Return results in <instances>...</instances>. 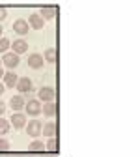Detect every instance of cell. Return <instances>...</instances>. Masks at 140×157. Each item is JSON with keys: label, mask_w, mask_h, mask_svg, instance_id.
Instances as JSON below:
<instances>
[{"label": "cell", "mask_w": 140, "mask_h": 157, "mask_svg": "<svg viewBox=\"0 0 140 157\" xmlns=\"http://www.w3.org/2000/svg\"><path fill=\"white\" fill-rule=\"evenodd\" d=\"M4 112H6V103H4V101H0V116H2Z\"/></svg>", "instance_id": "603a6c76"}, {"label": "cell", "mask_w": 140, "mask_h": 157, "mask_svg": "<svg viewBox=\"0 0 140 157\" xmlns=\"http://www.w3.org/2000/svg\"><path fill=\"white\" fill-rule=\"evenodd\" d=\"M17 81H19V75H17L15 71H8V73H4V77H2L4 88H15Z\"/></svg>", "instance_id": "8fae6325"}, {"label": "cell", "mask_w": 140, "mask_h": 157, "mask_svg": "<svg viewBox=\"0 0 140 157\" xmlns=\"http://www.w3.org/2000/svg\"><path fill=\"white\" fill-rule=\"evenodd\" d=\"M26 114L25 112H13L11 116H9V124H11V127H15V129H25V125H26Z\"/></svg>", "instance_id": "5b68a950"}, {"label": "cell", "mask_w": 140, "mask_h": 157, "mask_svg": "<svg viewBox=\"0 0 140 157\" xmlns=\"http://www.w3.org/2000/svg\"><path fill=\"white\" fill-rule=\"evenodd\" d=\"M28 151H34V153H41V151H45V142L34 139V140L28 144Z\"/></svg>", "instance_id": "e0dca14e"}, {"label": "cell", "mask_w": 140, "mask_h": 157, "mask_svg": "<svg viewBox=\"0 0 140 157\" xmlns=\"http://www.w3.org/2000/svg\"><path fill=\"white\" fill-rule=\"evenodd\" d=\"M43 56L39 54V52H32L30 56H28V67H32V69H39V67H43Z\"/></svg>", "instance_id": "30bf717a"}, {"label": "cell", "mask_w": 140, "mask_h": 157, "mask_svg": "<svg viewBox=\"0 0 140 157\" xmlns=\"http://www.w3.org/2000/svg\"><path fill=\"white\" fill-rule=\"evenodd\" d=\"M26 51H28V41H26V39H23V37L15 39V41L11 43V52H15L17 56H21Z\"/></svg>", "instance_id": "52a82bcc"}, {"label": "cell", "mask_w": 140, "mask_h": 157, "mask_svg": "<svg viewBox=\"0 0 140 157\" xmlns=\"http://www.w3.org/2000/svg\"><path fill=\"white\" fill-rule=\"evenodd\" d=\"M8 51H9V39L0 37V52H8Z\"/></svg>", "instance_id": "ffe728a7"}, {"label": "cell", "mask_w": 140, "mask_h": 157, "mask_svg": "<svg viewBox=\"0 0 140 157\" xmlns=\"http://www.w3.org/2000/svg\"><path fill=\"white\" fill-rule=\"evenodd\" d=\"M25 127H26V135H28V136H32V139H37V136L41 135L43 124L39 122V120H36V118H34V120L26 122V125H25Z\"/></svg>", "instance_id": "3957f363"}, {"label": "cell", "mask_w": 140, "mask_h": 157, "mask_svg": "<svg viewBox=\"0 0 140 157\" xmlns=\"http://www.w3.org/2000/svg\"><path fill=\"white\" fill-rule=\"evenodd\" d=\"M41 112H43L45 116H56V114H58V103H56V101H51V103L41 105Z\"/></svg>", "instance_id": "5bb4252c"}, {"label": "cell", "mask_w": 140, "mask_h": 157, "mask_svg": "<svg viewBox=\"0 0 140 157\" xmlns=\"http://www.w3.org/2000/svg\"><path fill=\"white\" fill-rule=\"evenodd\" d=\"M0 37H2V26H0Z\"/></svg>", "instance_id": "484cf974"}, {"label": "cell", "mask_w": 140, "mask_h": 157, "mask_svg": "<svg viewBox=\"0 0 140 157\" xmlns=\"http://www.w3.org/2000/svg\"><path fill=\"white\" fill-rule=\"evenodd\" d=\"M8 131H9V122L6 120V118L0 116V136H4Z\"/></svg>", "instance_id": "d6986e66"}, {"label": "cell", "mask_w": 140, "mask_h": 157, "mask_svg": "<svg viewBox=\"0 0 140 157\" xmlns=\"http://www.w3.org/2000/svg\"><path fill=\"white\" fill-rule=\"evenodd\" d=\"M43 60L49 62V64H54V62L58 60V51H56L54 47H49V49L45 51V54H43Z\"/></svg>", "instance_id": "2e32d148"}, {"label": "cell", "mask_w": 140, "mask_h": 157, "mask_svg": "<svg viewBox=\"0 0 140 157\" xmlns=\"http://www.w3.org/2000/svg\"><path fill=\"white\" fill-rule=\"evenodd\" d=\"M28 30H30V26H28V23L25 21V19H17V21L13 23V32L17 36H26Z\"/></svg>", "instance_id": "9c48e42d"}, {"label": "cell", "mask_w": 140, "mask_h": 157, "mask_svg": "<svg viewBox=\"0 0 140 157\" xmlns=\"http://www.w3.org/2000/svg\"><path fill=\"white\" fill-rule=\"evenodd\" d=\"M15 88L19 90V94H30L34 90V84H32V78L30 77H19V81L15 84Z\"/></svg>", "instance_id": "277c9868"}, {"label": "cell", "mask_w": 140, "mask_h": 157, "mask_svg": "<svg viewBox=\"0 0 140 157\" xmlns=\"http://www.w3.org/2000/svg\"><path fill=\"white\" fill-rule=\"evenodd\" d=\"M45 150H49V151H58V139H56V136H51V139L45 142Z\"/></svg>", "instance_id": "ac0fdd59"}, {"label": "cell", "mask_w": 140, "mask_h": 157, "mask_svg": "<svg viewBox=\"0 0 140 157\" xmlns=\"http://www.w3.org/2000/svg\"><path fill=\"white\" fill-rule=\"evenodd\" d=\"M4 151H9V142L4 136H0V153H4Z\"/></svg>", "instance_id": "44dd1931"}, {"label": "cell", "mask_w": 140, "mask_h": 157, "mask_svg": "<svg viewBox=\"0 0 140 157\" xmlns=\"http://www.w3.org/2000/svg\"><path fill=\"white\" fill-rule=\"evenodd\" d=\"M0 60H2V64L6 66V67H9V69H13V67H17L19 66V56L15 54V52H4V56L0 58Z\"/></svg>", "instance_id": "8992f818"}, {"label": "cell", "mask_w": 140, "mask_h": 157, "mask_svg": "<svg viewBox=\"0 0 140 157\" xmlns=\"http://www.w3.org/2000/svg\"><path fill=\"white\" fill-rule=\"evenodd\" d=\"M26 23H28V26L34 28V30H41V28L45 26V21L39 17V13H32V15L26 19Z\"/></svg>", "instance_id": "ba28073f"}, {"label": "cell", "mask_w": 140, "mask_h": 157, "mask_svg": "<svg viewBox=\"0 0 140 157\" xmlns=\"http://www.w3.org/2000/svg\"><path fill=\"white\" fill-rule=\"evenodd\" d=\"M56 131H58V125H56L54 122H49V124H45V125H43L41 135H45L47 139H51V136H56Z\"/></svg>", "instance_id": "9a60e30c"}, {"label": "cell", "mask_w": 140, "mask_h": 157, "mask_svg": "<svg viewBox=\"0 0 140 157\" xmlns=\"http://www.w3.org/2000/svg\"><path fill=\"white\" fill-rule=\"evenodd\" d=\"M25 103H26V101H25V97H23L21 94L13 95L11 99H9V107H11V109H13L15 112H21V110L25 109Z\"/></svg>", "instance_id": "7c38bea8"}, {"label": "cell", "mask_w": 140, "mask_h": 157, "mask_svg": "<svg viewBox=\"0 0 140 157\" xmlns=\"http://www.w3.org/2000/svg\"><path fill=\"white\" fill-rule=\"evenodd\" d=\"M4 90H6V88H4V84H2V82H0V95H2V94H4Z\"/></svg>", "instance_id": "cb8c5ba5"}, {"label": "cell", "mask_w": 140, "mask_h": 157, "mask_svg": "<svg viewBox=\"0 0 140 157\" xmlns=\"http://www.w3.org/2000/svg\"><path fill=\"white\" fill-rule=\"evenodd\" d=\"M4 73H6V71H4L2 67H0V78H2V77H4Z\"/></svg>", "instance_id": "d4e9b609"}, {"label": "cell", "mask_w": 140, "mask_h": 157, "mask_svg": "<svg viewBox=\"0 0 140 157\" xmlns=\"http://www.w3.org/2000/svg\"><path fill=\"white\" fill-rule=\"evenodd\" d=\"M37 97L41 103H51V101H56V90L51 88V86H41L37 92Z\"/></svg>", "instance_id": "7a4b0ae2"}, {"label": "cell", "mask_w": 140, "mask_h": 157, "mask_svg": "<svg viewBox=\"0 0 140 157\" xmlns=\"http://www.w3.org/2000/svg\"><path fill=\"white\" fill-rule=\"evenodd\" d=\"M25 114H28V116H32V118H36V116H39V112H41V101L39 99H36V97H30V99L25 103Z\"/></svg>", "instance_id": "6da1fadb"}, {"label": "cell", "mask_w": 140, "mask_h": 157, "mask_svg": "<svg viewBox=\"0 0 140 157\" xmlns=\"http://www.w3.org/2000/svg\"><path fill=\"white\" fill-rule=\"evenodd\" d=\"M56 6H43L41 10H39V17L43 19V21H49V19H54L56 15Z\"/></svg>", "instance_id": "4fadbf2b"}, {"label": "cell", "mask_w": 140, "mask_h": 157, "mask_svg": "<svg viewBox=\"0 0 140 157\" xmlns=\"http://www.w3.org/2000/svg\"><path fill=\"white\" fill-rule=\"evenodd\" d=\"M0 64H2V60H0Z\"/></svg>", "instance_id": "4316f807"}, {"label": "cell", "mask_w": 140, "mask_h": 157, "mask_svg": "<svg viewBox=\"0 0 140 157\" xmlns=\"http://www.w3.org/2000/svg\"><path fill=\"white\" fill-rule=\"evenodd\" d=\"M6 17H8V10L4 6H0V21H4Z\"/></svg>", "instance_id": "7402d4cb"}]
</instances>
